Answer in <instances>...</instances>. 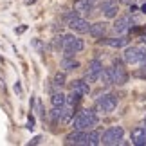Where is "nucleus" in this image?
<instances>
[{"label":"nucleus","instance_id":"15","mask_svg":"<svg viewBox=\"0 0 146 146\" xmlns=\"http://www.w3.org/2000/svg\"><path fill=\"white\" fill-rule=\"evenodd\" d=\"M106 24L105 22H98V24H92L90 25V29H88V33L94 36V38H103L105 36V33H106Z\"/></svg>","mask_w":146,"mask_h":146},{"label":"nucleus","instance_id":"26","mask_svg":"<svg viewBox=\"0 0 146 146\" xmlns=\"http://www.w3.org/2000/svg\"><path fill=\"white\" fill-rule=\"evenodd\" d=\"M143 126L146 128V117H144V119H143Z\"/></svg>","mask_w":146,"mask_h":146},{"label":"nucleus","instance_id":"21","mask_svg":"<svg viewBox=\"0 0 146 146\" xmlns=\"http://www.w3.org/2000/svg\"><path fill=\"white\" fill-rule=\"evenodd\" d=\"M76 67H78V61L70 60V56L65 54V58H63V69H67V70H74Z\"/></svg>","mask_w":146,"mask_h":146},{"label":"nucleus","instance_id":"24","mask_svg":"<svg viewBox=\"0 0 146 146\" xmlns=\"http://www.w3.org/2000/svg\"><path fill=\"white\" fill-rule=\"evenodd\" d=\"M141 42H143V45L146 47V36H143V38H141Z\"/></svg>","mask_w":146,"mask_h":146},{"label":"nucleus","instance_id":"9","mask_svg":"<svg viewBox=\"0 0 146 146\" xmlns=\"http://www.w3.org/2000/svg\"><path fill=\"white\" fill-rule=\"evenodd\" d=\"M133 25V20L130 18L128 15H123V16H119L115 22H114V25H112V29H114L117 35H123V33H126L130 27Z\"/></svg>","mask_w":146,"mask_h":146},{"label":"nucleus","instance_id":"2","mask_svg":"<svg viewBox=\"0 0 146 146\" xmlns=\"http://www.w3.org/2000/svg\"><path fill=\"white\" fill-rule=\"evenodd\" d=\"M123 135H125V130H123V126H110V128H106L105 133L101 135V144H105V146L121 144Z\"/></svg>","mask_w":146,"mask_h":146},{"label":"nucleus","instance_id":"19","mask_svg":"<svg viewBox=\"0 0 146 146\" xmlns=\"http://www.w3.org/2000/svg\"><path fill=\"white\" fill-rule=\"evenodd\" d=\"M65 85V72H56L54 78H52V87L54 88H60Z\"/></svg>","mask_w":146,"mask_h":146},{"label":"nucleus","instance_id":"25","mask_svg":"<svg viewBox=\"0 0 146 146\" xmlns=\"http://www.w3.org/2000/svg\"><path fill=\"white\" fill-rule=\"evenodd\" d=\"M141 11H143V13H146V4H144L143 7H141Z\"/></svg>","mask_w":146,"mask_h":146},{"label":"nucleus","instance_id":"22","mask_svg":"<svg viewBox=\"0 0 146 146\" xmlns=\"http://www.w3.org/2000/svg\"><path fill=\"white\" fill-rule=\"evenodd\" d=\"M27 128H29V130L35 128V119H33V117H29V121H27Z\"/></svg>","mask_w":146,"mask_h":146},{"label":"nucleus","instance_id":"17","mask_svg":"<svg viewBox=\"0 0 146 146\" xmlns=\"http://www.w3.org/2000/svg\"><path fill=\"white\" fill-rule=\"evenodd\" d=\"M85 144L87 146H98V144H101V133L98 130L88 132L87 137H85Z\"/></svg>","mask_w":146,"mask_h":146},{"label":"nucleus","instance_id":"10","mask_svg":"<svg viewBox=\"0 0 146 146\" xmlns=\"http://www.w3.org/2000/svg\"><path fill=\"white\" fill-rule=\"evenodd\" d=\"M101 11L106 18H115L117 11H119V4H117V0H105L101 4Z\"/></svg>","mask_w":146,"mask_h":146},{"label":"nucleus","instance_id":"8","mask_svg":"<svg viewBox=\"0 0 146 146\" xmlns=\"http://www.w3.org/2000/svg\"><path fill=\"white\" fill-rule=\"evenodd\" d=\"M101 70H103V63H101L99 60H92L90 63H88V70H87V74H85L83 80H85L88 85H90V83H96L99 74H101Z\"/></svg>","mask_w":146,"mask_h":146},{"label":"nucleus","instance_id":"14","mask_svg":"<svg viewBox=\"0 0 146 146\" xmlns=\"http://www.w3.org/2000/svg\"><path fill=\"white\" fill-rule=\"evenodd\" d=\"M74 9L78 11V13H90V11L94 9V0H76Z\"/></svg>","mask_w":146,"mask_h":146},{"label":"nucleus","instance_id":"11","mask_svg":"<svg viewBox=\"0 0 146 146\" xmlns=\"http://www.w3.org/2000/svg\"><path fill=\"white\" fill-rule=\"evenodd\" d=\"M132 144L133 146H146V128L144 126H139L135 130H132Z\"/></svg>","mask_w":146,"mask_h":146},{"label":"nucleus","instance_id":"20","mask_svg":"<svg viewBox=\"0 0 146 146\" xmlns=\"http://www.w3.org/2000/svg\"><path fill=\"white\" fill-rule=\"evenodd\" d=\"M99 78H101V81H103V85H114L112 83V74H110V69H105L103 67V70H101V74H99Z\"/></svg>","mask_w":146,"mask_h":146},{"label":"nucleus","instance_id":"12","mask_svg":"<svg viewBox=\"0 0 146 146\" xmlns=\"http://www.w3.org/2000/svg\"><path fill=\"white\" fill-rule=\"evenodd\" d=\"M72 92L80 94V96H87L88 92H90V85L85 81V80H78L72 83Z\"/></svg>","mask_w":146,"mask_h":146},{"label":"nucleus","instance_id":"18","mask_svg":"<svg viewBox=\"0 0 146 146\" xmlns=\"http://www.w3.org/2000/svg\"><path fill=\"white\" fill-rule=\"evenodd\" d=\"M50 103H52V106H56V108H61V106H65L67 103V96L61 92H56L52 94V98H50Z\"/></svg>","mask_w":146,"mask_h":146},{"label":"nucleus","instance_id":"4","mask_svg":"<svg viewBox=\"0 0 146 146\" xmlns=\"http://www.w3.org/2000/svg\"><path fill=\"white\" fill-rule=\"evenodd\" d=\"M117 106V98L114 94H105V96H101L98 101H96V110L99 114H110V112H114V108Z\"/></svg>","mask_w":146,"mask_h":146},{"label":"nucleus","instance_id":"6","mask_svg":"<svg viewBox=\"0 0 146 146\" xmlns=\"http://www.w3.org/2000/svg\"><path fill=\"white\" fill-rule=\"evenodd\" d=\"M110 74H112V83L114 85H125L128 81V74H126L125 67L121 65V61H114V67L110 69Z\"/></svg>","mask_w":146,"mask_h":146},{"label":"nucleus","instance_id":"23","mask_svg":"<svg viewBox=\"0 0 146 146\" xmlns=\"http://www.w3.org/2000/svg\"><path fill=\"white\" fill-rule=\"evenodd\" d=\"M121 2H125V4H128V5H130V4H133V2H135V0H121Z\"/></svg>","mask_w":146,"mask_h":146},{"label":"nucleus","instance_id":"1","mask_svg":"<svg viewBox=\"0 0 146 146\" xmlns=\"http://www.w3.org/2000/svg\"><path fill=\"white\" fill-rule=\"evenodd\" d=\"M96 125H98V115L90 108L81 110L74 119V130H88V128H92Z\"/></svg>","mask_w":146,"mask_h":146},{"label":"nucleus","instance_id":"3","mask_svg":"<svg viewBox=\"0 0 146 146\" xmlns=\"http://www.w3.org/2000/svg\"><path fill=\"white\" fill-rule=\"evenodd\" d=\"M123 60L128 65H137V63H146V49L144 47H128L123 54Z\"/></svg>","mask_w":146,"mask_h":146},{"label":"nucleus","instance_id":"7","mask_svg":"<svg viewBox=\"0 0 146 146\" xmlns=\"http://www.w3.org/2000/svg\"><path fill=\"white\" fill-rule=\"evenodd\" d=\"M69 27L74 33H80V35H83V33H88V29H90V24H88V20H85L83 16L80 15H72L69 18Z\"/></svg>","mask_w":146,"mask_h":146},{"label":"nucleus","instance_id":"13","mask_svg":"<svg viewBox=\"0 0 146 146\" xmlns=\"http://www.w3.org/2000/svg\"><path fill=\"white\" fill-rule=\"evenodd\" d=\"M85 130H76L74 133L67 135V144H85Z\"/></svg>","mask_w":146,"mask_h":146},{"label":"nucleus","instance_id":"16","mask_svg":"<svg viewBox=\"0 0 146 146\" xmlns=\"http://www.w3.org/2000/svg\"><path fill=\"white\" fill-rule=\"evenodd\" d=\"M101 43H105V45H108V47H114V49H119V47H125L126 43H128V38H125V36L106 38V40H101Z\"/></svg>","mask_w":146,"mask_h":146},{"label":"nucleus","instance_id":"5","mask_svg":"<svg viewBox=\"0 0 146 146\" xmlns=\"http://www.w3.org/2000/svg\"><path fill=\"white\" fill-rule=\"evenodd\" d=\"M83 47H85V43H83L81 38H78L74 35H67L63 36V50H65V54H76V52H80V50H83Z\"/></svg>","mask_w":146,"mask_h":146}]
</instances>
